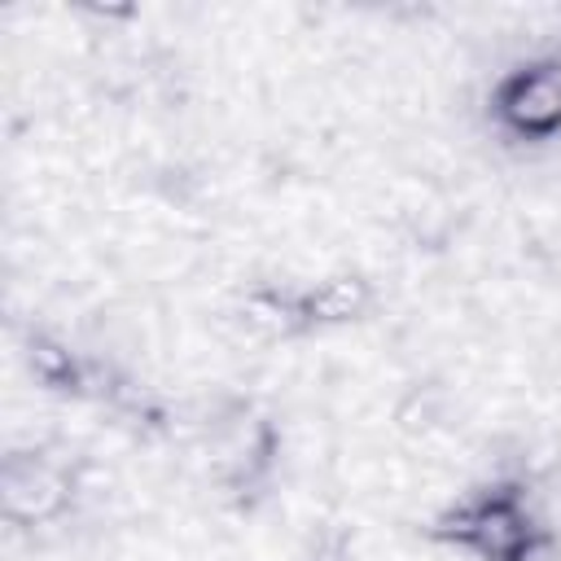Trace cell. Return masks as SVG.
Here are the masks:
<instances>
[{
  "mask_svg": "<svg viewBox=\"0 0 561 561\" xmlns=\"http://www.w3.org/2000/svg\"><path fill=\"white\" fill-rule=\"evenodd\" d=\"M543 526L539 491H530L526 478H495L443 504L430 517V539L473 561H513Z\"/></svg>",
  "mask_w": 561,
  "mask_h": 561,
  "instance_id": "6da1fadb",
  "label": "cell"
},
{
  "mask_svg": "<svg viewBox=\"0 0 561 561\" xmlns=\"http://www.w3.org/2000/svg\"><path fill=\"white\" fill-rule=\"evenodd\" d=\"M486 123L504 145H561V53H535L504 66L486 88Z\"/></svg>",
  "mask_w": 561,
  "mask_h": 561,
  "instance_id": "7a4b0ae2",
  "label": "cell"
},
{
  "mask_svg": "<svg viewBox=\"0 0 561 561\" xmlns=\"http://www.w3.org/2000/svg\"><path fill=\"white\" fill-rule=\"evenodd\" d=\"M79 491V469L48 447H13L0 460V513L13 530L57 526L70 517Z\"/></svg>",
  "mask_w": 561,
  "mask_h": 561,
  "instance_id": "3957f363",
  "label": "cell"
},
{
  "mask_svg": "<svg viewBox=\"0 0 561 561\" xmlns=\"http://www.w3.org/2000/svg\"><path fill=\"white\" fill-rule=\"evenodd\" d=\"M302 294V316H307V333H333V329H351L359 320H368L377 311V285L368 272L359 267H333L307 285H298Z\"/></svg>",
  "mask_w": 561,
  "mask_h": 561,
  "instance_id": "277c9868",
  "label": "cell"
},
{
  "mask_svg": "<svg viewBox=\"0 0 561 561\" xmlns=\"http://www.w3.org/2000/svg\"><path fill=\"white\" fill-rule=\"evenodd\" d=\"M228 316H232V324H237L250 342H263V346L307 337V316H302V294H298V285H276V280L245 285V289L232 298V311H228Z\"/></svg>",
  "mask_w": 561,
  "mask_h": 561,
  "instance_id": "5b68a950",
  "label": "cell"
},
{
  "mask_svg": "<svg viewBox=\"0 0 561 561\" xmlns=\"http://www.w3.org/2000/svg\"><path fill=\"white\" fill-rule=\"evenodd\" d=\"M22 364H26V373H31V381L39 386V390H53V394H70V399H79V394H96L92 386V377H96V368H92V359H83L79 351H70L57 333H48V329H26L22 333Z\"/></svg>",
  "mask_w": 561,
  "mask_h": 561,
  "instance_id": "8992f818",
  "label": "cell"
},
{
  "mask_svg": "<svg viewBox=\"0 0 561 561\" xmlns=\"http://www.w3.org/2000/svg\"><path fill=\"white\" fill-rule=\"evenodd\" d=\"M513 561H561V530L557 526H543L526 539V548L513 557Z\"/></svg>",
  "mask_w": 561,
  "mask_h": 561,
  "instance_id": "52a82bcc",
  "label": "cell"
}]
</instances>
